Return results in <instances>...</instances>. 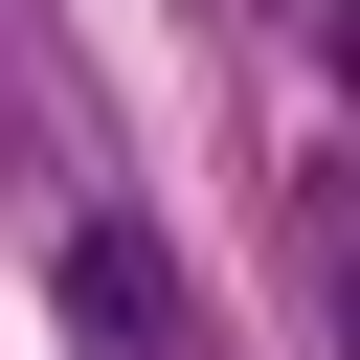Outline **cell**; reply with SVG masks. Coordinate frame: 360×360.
Wrapping results in <instances>:
<instances>
[{"label": "cell", "instance_id": "1", "mask_svg": "<svg viewBox=\"0 0 360 360\" xmlns=\"http://www.w3.org/2000/svg\"><path fill=\"white\" fill-rule=\"evenodd\" d=\"M68 315L90 338H180V248L158 225H68Z\"/></svg>", "mask_w": 360, "mask_h": 360}]
</instances>
